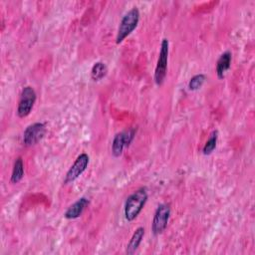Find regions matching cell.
Wrapping results in <instances>:
<instances>
[{"label":"cell","instance_id":"cell-1","mask_svg":"<svg viewBox=\"0 0 255 255\" xmlns=\"http://www.w3.org/2000/svg\"><path fill=\"white\" fill-rule=\"evenodd\" d=\"M147 198L148 194L145 187H140L134 192H132L127 198L125 203V218L128 221L134 220L142 210L143 206L145 205Z\"/></svg>","mask_w":255,"mask_h":255},{"label":"cell","instance_id":"cell-2","mask_svg":"<svg viewBox=\"0 0 255 255\" xmlns=\"http://www.w3.org/2000/svg\"><path fill=\"white\" fill-rule=\"evenodd\" d=\"M139 10L136 7L131 8L125 14L118 29L116 37L117 44H121L136 28L139 22Z\"/></svg>","mask_w":255,"mask_h":255},{"label":"cell","instance_id":"cell-3","mask_svg":"<svg viewBox=\"0 0 255 255\" xmlns=\"http://www.w3.org/2000/svg\"><path fill=\"white\" fill-rule=\"evenodd\" d=\"M168 52H169V42L166 38H164L162 39L160 44L159 55H158V59H157V63L154 71V82L157 86L162 85L166 76Z\"/></svg>","mask_w":255,"mask_h":255},{"label":"cell","instance_id":"cell-4","mask_svg":"<svg viewBox=\"0 0 255 255\" xmlns=\"http://www.w3.org/2000/svg\"><path fill=\"white\" fill-rule=\"evenodd\" d=\"M136 132V128H128L124 131L118 132L112 142V153L115 157H119L122 155L124 149L126 147H128L131 141L134 138Z\"/></svg>","mask_w":255,"mask_h":255},{"label":"cell","instance_id":"cell-5","mask_svg":"<svg viewBox=\"0 0 255 255\" xmlns=\"http://www.w3.org/2000/svg\"><path fill=\"white\" fill-rule=\"evenodd\" d=\"M169 216H170V206L166 203L159 204L154 212L152 223H151V231L153 235H159L165 230L169 220Z\"/></svg>","mask_w":255,"mask_h":255},{"label":"cell","instance_id":"cell-6","mask_svg":"<svg viewBox=\"0 0 255 255\" xmlns=\"http://www.w3.org/2000/svg\"><path fill=\"white\" fill-rule=\"evenodd\" d=\"M35 102H36L35 90L30 86L25 87L21 92L20 99L18 102V108H17L18 117L19 118L27 117L31 113Z\"/></svg>","mask_w":255,"mask_h":255},{"label":"cell","instance_id":"cell-7","mask_svg":"<svg viewBox=\"0 0 255 255\" xmlns=\"http://www.w3.org/2000/svg\"><path fill=\"white\" fill-rule=\"evenodd\" d=\"M90 162V157L87 153H81L76 160L74 161V163L72 164V166L69 168V170L66 173L65 179H64V183L65 184H69L72 183L73 181H75L88 167Z\"/></svg>","mask_w":255,"mask_h":255},{"label":"cell","instance_id":"cell-8","mask_svg":"<svg viewBox=\"0 0 255 255\" xmlns=\"http://www.w3.org/2000/svg\"><path fill=\"white\" fill-rule=\"evenodd\" d=\"M46 133V127L43 123H34L26 128L23 133V142L27 146L38 143Z\"/></svg>","mask_w":255,"mask_h":255},{"label":"cell","instance_id":"cell-9","mask_svg":"<svg viewBox=\"0 0 255 255\" xmlns=\"http://www.w3.org/2000/svg\"><path fill=\"white\" fill-rule=\"evenodd\" d=\"M88 205L89 199L87 197H81L66 210V212L64 213V217L67 219H76L82 215Z\"/></svg>","mask_w":255,"mask_h":255},{"label":"cell","instance_id":"cell-10","mask_svg":"<svg viewBox=\"0 0 255 255\" xmlns=\"http://www.w3.org/2000/svg\"><path fill=\"white\" fill-rule=\"evenodd\" d=\"M143 236H144V228L143 227H137L135 229V231L133 232L131 238L129 239V242L127 245V249H126L127 254L131 255L137 250L138 246L140 245V243L143 239Z\"/></svg>","mask_w":255,"mask_h":255},{"label":"cell","instance_id":"cell-11","mask_svg":"<svg viewBox=\"0 0 255 255\" xmlns=\"http://www.w3.org/2000/svg\"><path fill=\"white\" fill-rule=\"evenodd\" d=\"M231 53L229 51L224 52L220 55L217 63H216V74L219 79H223L226 71L230 68L231 65Z\"/></svg>","mask_w":255,"mask_h":255},{"label":"cell","instance_id":"cell-12","mask_svg":"<svg viewBox=\"0 0 255 255\" xmlns=\"http://www.w3.org/2000/svg\"><path fill=\"white\" fill-rule=\"evenodd\" d=\"M23 176H24V163H23L22 157L19 156L14 161L10 181L11 183H18L23 178Z\"/></svg>","mask_w":255,"mask_h":255},{"label":"cell","instance_id":"cell-13","mask_svg":"<svg viewBox=\"0 0 255 255\" xmlns=\"http://www.w3.org/2000/svg\"><path fill=\"white\" fill-rule=\"evenodd\" d=\"M108 74V67L103 62H97L94 64L91 70V78L95 81H101L104 79Z\"/></svg>","mask_w":255,"mask_h":255},{"label":"cell","instance_id":"cell-14","mask_svg":"<svg viewBox=\"0 0 255 255\" xmlns=\"http://www.w3.org/2000/svg\"><path fill=\"white\" fill-rule=\"evenodd\" d=\"M217 131H213L211 134H210V137L207 139V141L205 142L203 148H202V152L203 154L205 155H208L210 153H212V151L215 149L216 147V144H217Z\"/></svg>","mask_w":255,"mask_h":255},{"label":"cell","instance_id":"cell-15","mask_svg":"<svg viewBox=\"0 0 255 255\" xmlns=\"http://www.w3.org/2000/svg\"><path fill=\"white\" fill-rule=\"evenodd\" d=\"M205 82V75L203 74H197L194 75L188 83V88L191 91H196L198 89H200L203 85V83Z\"/></svg>","mask_w":255,"mask_h":255}]
</instances>
